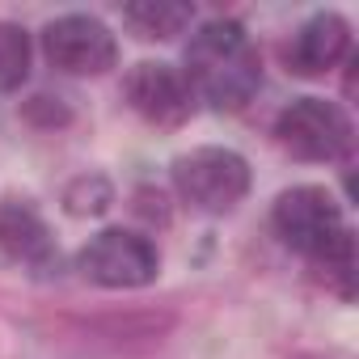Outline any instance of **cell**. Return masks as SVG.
<instances>
[{
	"instance_id": "1",
	"label": "cell",
	"mask_w": 359,
	"mask_h": 359,
	"mask_svg": "<svg viewBox=\"0 0 359 359\" xmlns=\"http://www.w3.org/2000/svg\"><path fill=\"white\" fill-rule=\"evenodd\" d=\"M182 76L191 97L208 102L212 110H241L262 85V60L237 22H208L187 47Z\"/></svg>"
},
{
	"instance_id": "2",
	"label": "cell",
	"mask_w": 359,
	"mask_h": 359,
	"mask_svg": "<svg viewBox=\"0 0 359 359\" xmlns=\"http://www.w3.org/2000/svg\"><path fill=\"white\" fill-rule=\"evenodd\" d=\"M173 182L199 212H233L250 195V165L233 148H195L173 161Z\"/></svg>"
},
{
	"instance_id": "3",
	"label": "cell",
	"mask_w": 359,
	"mask_h": 359,
	"mask_svg": "<svg viewBox=\"0 0 359 359\" xmlns=\"http://www.w3.org/2000/svg\"><path fill=\"white\" fill-rule=\"evenodd\" d=\"M275 135L300 161H338L351 148V123L325 97H296L279 114Z\"/></svg>"
},
{
	"instance_id": "4",
	"label": "cell",
	"mask_w": 359,
	"mask_h": 359,
	"mask_svg": "<svg viewBox=\"0 0 359 359\" xmlns=\"http://www.w3.org/2000/svg\"><path fill=\"white\" fill-rule=\"evenodd\" d=\"M275 233L287 250H296L313 262L346 229H342V216H338V203L330 199V191L296 187V191H283L275 203Z\"/></svg>"
},
{
	"instance_id": "5",
	"label": "cell",
	"mask_w": 359,
	"mask_h": 359,
	"mask_svg": "<svg viewBox=\"0 0 359 359\" xmlns=\"http://www.w3.org/2000/svg\"><path fill=\"white\" fill-rule=\"evenodd\" d=\"M156 266H161V258H156L152 241L140 233H123V229H106L81 250L85 279H93L102 287H144L156 279Z\"/></svg>"
},
{
	"instance_id": "6",
	"label": "cell",
	"mask_w": 359,
	"mask_h": 359,
	"mask_svg": "<svg viewBox=\"0 0 359 359\" xmlns=\"http://www.w3.org/2000/svg\"><path fill=\"white\" fill-rule=\"evenodd\" d=\"M43 47H47V60L68 76H102L118 60L114 34L97 18H85V13L51 22L43 34Z\"/></svg>"
},
{
	"instance_id": "7",
	"label": "cell",
	"mask_w": 359,
	"mask_h": 359,
	"mask_svg": "<svg viewBox=\"0 0 359 359\" xmlns=\"http://www.w3.org/2000/svg\"><path fill=\"white\" fill-rule=\"evenodd\" d=\"M127 102L156 127H182L191 118V85L169 64H135L127 72Z\"/></svg>"
},
{
	"instance_id": "8",
	"label": "cell",
	"mask_w": 359,
	"mask_h": 359,
	"mask_svg": "<svg viewBox=\"0 0 359 359\" xmlns=\"http://www.w3.org/2000/svg\"><path fill=\"white\" fill-rule=\"evenodd\" d=\"M351 47V30L338 13H317L300 26V34L292 39L287 64L296 76H325Z\"/></svg>"
},
{
	"instance_id": "9",
	"label": "cell",
	"mask_w": 359,
	"mask_h": 359,
	"mask_svg": "<svg viewBox=\"0 0 359 359\" xmlns=\"http://www.w3.org/2000/svg\"><path fill=\"white\" fill-rule=\"evenodd\" d=\"M0 250L18 262H30V266L51 262V233L30 203H22V199L0 203Z\"/></svg>"
},
{
	"instance_id": "10",
	"label": "cell",
	"mask_w": 359,
	"mask_h": 359,
	"mask_svg": "<svg viewBox=\"0 0 359 359\" xmlns=\"http://www.w3.org/2000/svg\"><path fill=\"white\" fill-rule=\"evenodd\" d=\"M195 9L191 5H173V0H140V5L123 9V22L140 34V39H173L191 26Z\"/></svg>"
},
{
	"instance_id": "11",
	"label": "cell",
	"mask_w": 359,
	"mask_h": 359,
	"mask_svg": "<svg viewBox=\"0 0 359 359\" xmlns=\"http://www.w3.org/2000/svg\"><path fill=\"white\" fill-rule=\"evenodd\" d=\"M313 266L325 279V287H334L342 300L355 296V241H351V233H338L321 250V258H313Z\"/></svg>"
},
{
	"instance_id": "12",
	"label": "cell",
	"mask_w": 359,
	"mask_h": 359,
	"mask_svg": "<svg viewBox=\"0 0 359 359\" xmlns=\"http://www.w3.org/2000/svg\"><path fill=\"white\" fill-rule=\"evenodd\" d=\"M30 72V39L22 26L0 22V93H9Z\"/></svg>"
},
{
	"instance_id": "13",
	"label": "cell",
	"mask_w": 359,
	"mask_h": 359,
	"mask_svg": "<svg viewBox=\"0 0 359 359\" xmlns=\"http://www.w3.org/2000/svg\"><path fill=\"white\" fill-rule=\"evenodd\" d=\"M110 199H114V191H110V182H106L102 173L76 177V182L64 191V203H68L72 216H97V212L110 208Z\"/></svg>"
}]
</instances>
